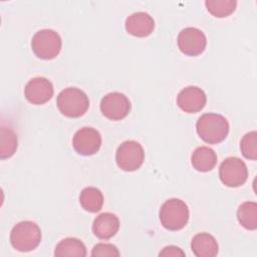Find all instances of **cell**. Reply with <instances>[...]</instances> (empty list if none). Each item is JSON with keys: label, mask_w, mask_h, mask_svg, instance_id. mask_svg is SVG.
Wrapping results in <instances>:
<instances>
[{"label": "cell", "mask_w": 257, "mask_h": 257, "mask_svg": "<svg viewBox=\"0 0 257 257\" xmlns=\"http://www.w3.org/2000/svg\"><path fill=\"white\" fill-rule=\"evenodd\" d=\"M240 150L246 159L252 161L257 159V133L255 131L247 133L242 138L240 142Z\"/></svg>", "instance_id": "cell-22"}, {"label": "cell", "mask_w": 257, "mask_h": 257, "mask_svg": "<svg viewBox=\"0 0 257 257\" xmlns=\"http://www.w3.org/2000/svg\"><path fill=\"white\" fill-rule=\"evenodd\" d=\"M199 137L208 144H219L223 142L229 134V122L221 114L204 113L196 123Z\"/></svg>", "instance_id": "cell-1"}, {"label": "cell", "mask_w": 257, "mask_h": 257, "mask_svg": "<svg viewBox=\"0 0 257 257\" xmlns=\"http://www.w3.org/2000/svg\"><path fill=\"white\" fill-rule=\"evenodd\" d=\"M132 104L130 99L120 92L114 91L105 94L100 101L102 114L110 120H120L131 111Z\"/></svg>", "instance_id": "cell-8"}, {"label": "cell", "mask_w": 257, "mask_h": 257, "mask_svg": "<svg viewBox=\"0 0 257 257\" xmlns=\"http://www.w3.org/2000/svg\"><path fill=\"white\" fill-rule=\"evenodd\" d=\"M72 146L77 154L82 156H92L100 149L101 136L98 131L93 127H82L74 134Z\"/></svg>", "instance_id": "cell-10"}, {"label": "cell", "mask_w": 257, "mask_h": 257, "mask_svg": "<svg viewBox=\"0 0 257 257\" xmlns=\"http://www.w3.org/2000/svg\"><path fill=\"white\" fill-rule=\"evenodd\" d=\"M207 10L215 17L224 18L231 15L237 6L234 0H209L205 2Z\"/></svg>", "instance_id": "cell-21"}, {"label": "cell", "mask_w": 257, "mask_h": 257, "mask_svg": "<svg viewBox=\"0 0 257 257\" xmlns=\"http://www.w3.org/2000/svg\"><path fill=\"white\" fill-rule=\"evenodd\" d=\"M179 49L188 56H197L204 52L207 38L203 31L196 27H187L178 35Z\"/></svg>", "instance_id": "cell-9"}, {"label": "cell", "mask_w": 257, "mask_h": 257, "mask_svg": "<svg viewBox=\"0 0 257 257\" xmlns=\"http://www.w3.org/2000/svg\"><path fill=\"white\" fill-rule=\"evenodd\" d=\"M53 85L45 77H34L30 79L24 88L26 99L32 104H43L53 96Z\"/></svg>", "instance_id": "cell-11"}, {"label": "cell", "mask_w": 257, "mask_h": 257, "mask_svg": "<svg viewBox=\"0 0 257 257\" xmlns=\"http://www.w3.org/2000/svg\"><path fill=\"white\" fill-rule=\"evenodd\" d=\"M191 249L197 257H214L218 254L219 246L214 236L204 232L193 237Z\"/></svg>", "instance_id": "cell-15"}, {"label": "cell", "mask_w": 257, "mask_h": 257, "mask_svg": "<svg viewBox=\"0 0 257 257\" xmlns=\"http://www.w3.org/2000/svg\"><path fill=\"white\" fill-rule=\"evenodd\" d=\"M160 256H185V252L177 246H167L160 253Z\"/></svg>", "instance_id": "cell-24"}, {"label": "cell", "mask_w": 257, "mask_h": 257, "mask_svg": "<svg viewBox=\"0 0 257 257\" xmlns=\"http://www.w3.org/2000/svg\"><path fill=\"white\" fill-rule=\"evenodd\" d=\"M119 229V220L116 215L105 212L98 215L92 224L93 234L101 239L108 240L112 238Z\"/></svg>", "instance_id": "cell-14"}, {"label": "cell", "mask_w": 257, "mask_h": 257, "mask_svg": "<svg viewBox=\"0 0 257 257\" xmlns=\"http://www.w3.org/2000/svg\"><path fill=\"white\" fill-rule=\"evenodd\" d=\"M145 160V152L142 145L136 141H125L116 150L115 161L119 169L125 172H134L141 168Z\"/></svg>", "instance_id": "cell-6"}, {"label": "cell", "mask_w": 257, "mask_h": 257, "mask_svg": "<svg viewBox=\"0 0 257 257\" xmlns=\"http://www.w3.org/2000/svg\"><path fill=\"white\" fill-rule=\"evenodd\" d=\"M17 136L12 128L1 127L0 141V158L2 160L8 159L14 155L17 150Z\"/></svg>", "instance_id": "cell-20"}, {"label": "cell", "mask_w": 257, "mask_h": 257, "mask_svg": "<svg viewBox=\"0 0 257 257\" xmlns=\"http://www.w3.org/2000/svg\"><path fill=\"white\" fill-rule=\"evenodd\" d=\"M91 256H109V257H117L119 256V251L118 249L112 245V244H107V243H98L96 244L92 251H91Z\"/></svg>", "instance_id": "cell-23"}, {"label": "cell", "mask_w": 257, "mask_h": 257, "mask_svg": "<svg viewBox=\"0 0 257 257\" xmlns=\"http://www.w3.org/2000/svg\"><path fill=\"white\" fill-rule=\"evenodd\" d=\"M79 203L85 211L96 213L102 208L103 195L97 188L86 187L79 195Z\"/></svg>", "instance_id": "cell-17"}, {"label": "cell", "mask_w": 257, "mask_h": 257, "mask_svg": "<svg viewBox=\"0 0 257 257\" xmlns=\"http://www.w3.org/2000/svg\"><path fill=\"white\" fill-rule=\"evenodd\" d=\"M125 30L136 37H147L155 29L153 17L146 12H136L125 19Z\"/></svg>", "instance_id": "cell-13"}, {"label": "cell", "mask_w": 257, "mask_h": 257, "mask_svg": "<svg viewBox=\"0 0 257 257\" xmlns=\"http://www.w3.org/2000/svg\"><path fill=\"white\" fill-rule=\"evenodd\" d=\"M206 101V93L198 86H187L183 88L177 96L178 106L188 113H195L202 110Z\"/></svg>", "instance_id": "cell-12"}, {"label": "cell", "mask_w": 257, "mask_h": 257, "mask_svg": "<svg viewBox=\"0 0 257 257\" xmlns=\"http://www.w3.org/2000/svg\"><path fill=\"white\" fill-rule=\"evenodd\" d=\"M62 46V41L57 32L51 29L37 31L31 40V48L34 54L41 59L50 60L55 58Z\"/></svg>", "instance_id": "cell-5"}, {"label": "cell", "mask_w": 257, "mask_h": 257, "mask_svg": "<svg viewBox=\"0 0 257 257\" xmlns=\"http://www.w3.org/2000/svg\"><path fill=\"white\" fill-rule=\"evenodd\" d=\"M41 242V230L32 221H21L11 230L10 243L20 252H29L38 247Z\"/></svg>", "instance_id": "cell-3"}, {"label": "cell", "mask_w": 257, "mask_h": 257, "mask_svg": "<svg viewBox=\"0 0 257 257\" xmlns=\"http://www.w3.org/2000/svg\"><path fill=\"white\" fill-rule=\"evenodd\" d=\"M59 111L71 118L82 116L89 107L86 93L77 87H67L60 91L56 100Z\"/></svg>", "instance_id": "cell-2"}, {"label": "cell", "mask_w": 257, "mask_h": 257, "mask_svg": "<svg viewBox=\"0 0 257 257\" xmlns=\"http://www.w3.org/2000/svg\"><path fill=\"white\" fill-rule=\"evenodd\" d=\"M159 217L164 228L170 231H178L187 225L190 212L187 204L184 201L173 198L167 200L161 206Z\"/></svg>", "instance_id": "cell-4"}, {"label": "cell", "mask_w": 257, "mask_h": 257, "mask_svg": "<svg viewBox=\"0 0 257 257\" xmlns=\"http://www.w3.org/2000/svg\"><path fill=\"white\" fill-rule=\"evenodd\" d=\"M54 255L57 257L62 256H86V247L82 241L77 238H65L61 240L55 247Z\"/></svg>", "instance_id": "cell-18"}, {"label": "cell", "mask_w": 257, "mask_h": 257, "mask_svg": "<svg viewBox=\"0 0 257 257\" xmlns=\"http://www.w3.org/2000/svg\"><path fill=\"white\" fill-rule=\"evenodd\" d=\"M221 182L230 188L242 186L248 178L246 164L239 158L230 157L222 162L219 168Z\"/></svg>", "instance_id": "cell-7"}, {"label": "cell", "mask_w": 257, "mask_h": 257, "mask_svg": "<svg viewBox=\"0 0 257 257\" xmlns=\"http://www.w3.org/2000/svg\"><path fill=\"white\" fill-rule=\"evenodd\" d=\"M237 218L241 226L247 230H256L257 228V204L255 202H244L237 211Z\"/></svg>", "instance_id": "cell-19"}, {"label": "cell", "mask_w": 257, "mask_h": 257, "mask_svg": "<svg viewBox=\"0 0 257 257\" xmlns=\"http://www.w3.org/2000/svg\"><path fill=\"white\" fill-rule=\"evenodd\" d=\"M191 163L194 169L199 172H209L217 164V155L211 148L199 147L191 157Z\"/></svg>", "instance_id": "cell-16"}]
</instances>
